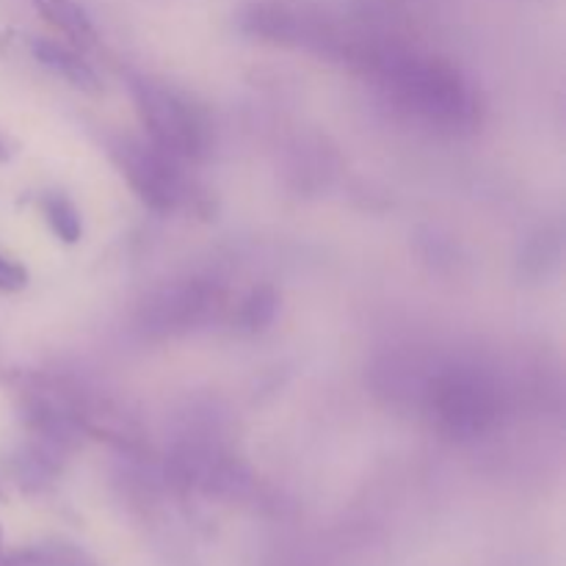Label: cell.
<instances>
[{
    "label": "cell",
    "mask_w": 566,
    "mask_h": 566,
    "mask_svg": "<svg viewBox=\"0 0 566 566\" xmlns=\"http://www.w3.org/2000/svg\"><path fill=\"white\" fill-rule=\"evenodd\" d=\"M276 313H280V293L274 285H258L249 291V296L241 302L238 310V326L247 335H258L274 324Z\"/></svg>",
    "instance_id": "obj_9"
},
{
    "label": "cell",
    "mask_w": 566,
    "mask_h": 566,
    "mask_svg": "<svg viewBox=\"0 0 566 566\" xmlns=\"http://www.w3.org/2000/svg\"><path fill=\"white\" fill-rule=\"evenodd\" d=\"M340 59L357 66L387 94L396 108L442 130L470 127L479 119V92L453 61L418 53L392 39L346 42Z\"/></svg>",
    "instance_id": "obj_1"
},
{
    "label": "cell",
    "mask_w": 566,
    "mask_h": 566,
    "mask_svg": "<svg viewBox=\"0 0 566 566\" xmlns=\"http://www.w3.org/2000/svg\"><path fill=\"white\" fill-rule=\"evenodd\" d=\"M31 6L72 48H94V42H97L94 22L75 0H31Z\"/></svg>",
    "instance_id": "obj_8"
},
{
    "label": "cell",
    "mask_w": 566,
    "mask_h": 566,
    "mask_svg": "<svg viewBox=\"0 0 566 566\" xmlns=\"http://www.w3.org/2000/svg\"><path fill=\"white\" fill-rule=\"evenodd\" d=\"M127 88L153 147L177 164H199L208 158L213 147V125L202 105L180 88L136 72L127 75Z\"/></svg>",
    "instance_id": "obj_3"
},
{
    "label": "cell",
    "mask_w": 566,
    "mask_h": 566,
    "mask_svg": "<svg viewBox=\"0 0 566 566\" xmlns=\"http://www.w3.org/2000/svg\"><path fill=\"white\" fill-rule=\"evenodd\" d=\"M0 553H3V528H0Z\"/></svg>",
    "instance_id": "obj_16"
},
{
    "label": "cell",
    "mask_w": 566,
    "mask_h": 566,
    "mask_svg": "<svg viewBox=\"0 0 566 566\" xmlns=\"http://www.w3.org/2000/svg\"><path fill=\"white\" fill-rule=\"evenodd\" d=\"M42 213L48 219L50 230L59 241L64 243H77L83 235V221H81V210L75 208L70 197L59 191H50L42 197Z\"/></svg>",
    "instance_id": "obj_10"
},
{
    "label": "cell",
    "mask_w": 566,
    "mask_h": 566,
    "mask_svg": "<svg viewBox=\"0 0 566 566\" xmlns=\"http://www.w3.org/2000/svg\"><path fill=\"white\" fill-rule=\"evenodd\" d=\"M558 258H562V241H558V235H553V232L542 230L539 235L531 238L528 247L523 249L520 271H523L525 276H536V280H542V276H547L551 265L558 263Z\"/></svg>",
    "instance_id": "obj_11"
},
{
    "label": "cell",
    "mask_w": 566,
    "mask_h": 566,
    "mask_svg": "<svg viewBox=\"0 0 566 566\" xmlns=\"http://www.w3.org/2000/svg\"><path fill=\"white\" fill-rule=\"evenodd\" d=\"M221 304L219 287L205 280H186L155 291L138 313V326L147 337L186 335L216 315Z\"/></svg>",
    "instance_id": "obj_5"
},
{
    "label": "cell",
    "mask_w": 566,
    "mask_h": 566,
    "mask_svg": "<svg viewBox=\"0 0 566 566\" xmlns=\"http://www.w3.org/2000/svg\"><path fill=\"white\" fill-rule=\"evenodd\" d=\"M423 407L437 431L459 442L490 434L501 420L503 396L492 370L457 359L426 379Z\"/></svg>",
    "instance_id": "obj_2"
},
{
    "label": "cell",
    "mask_w": 566,
    "mask_h": 566,
    "mask_svg": "<svg viewBox=\"0 0 566 566\" xmlns=\"http://www.w3.org/2000/svg\"><path fill=\"white\" fill-rule=\"evenodd\" d=\"M50 553V566H99L97 558L86 547L75 545L66 539H48L44 542Z\"/></svg>",
    "instance_id": "obj_12"
},
{
    "label": "cell",
    "mask_w": 566,
    "mask_h": 566,
    "mask_svg": "<svg viewBox=\"0 0 566 566\" xmlns=\"http://www.w3.org/2000/svg\"><path fill=\"white\" fill-rule=\"evenodd\" d=\"M0 566H50V553L44 542L20 547V551L0 553Z\"/></svg>",
    "instance_id": "obj_14"
},
{
    "label": "cell",
    "mask_w": 566,
    "mask_h": 566,
    "mask_svg": "<svg viewBox=\"0 0 566 566\" xmlns=\"http://www.w3.org/2000/svg\"><path fill=\"white\" fill-rule=\"evenodd\" d=\"M0 497H3V492H0Z\"/></svg>",
    "instance_id": "obj_17"
},
{
    "label": "cell",
    "mask_w": 566,
    "mask_h": 566,
    "mask_svg": "<svg viewBox=\"0 0 566 566\" xmlns=\"http://www.w3.org/2000/svg\"><path fill=\"white\" fill-rule=\"evenodd\" d=\"M105 153L136 197L155 213L208 216L210 202L202 188L182 171V164L160 153L149 142L130 136H108Z\"/></svg>",
    "instance_id": "obj_4"
},
{
    "label": "cell",
    "mask_w": 566,
    "mask_h": 566,
    "mask_svg": "<svg viewBox=\"0 0 566 566\" xmlns=\"http://www.w3.org/2000/svg\"><path fill=\"white\" fill-rule=\"evenodd\" d=\"M238 28L258 42L282 48H310L326 55H340L343 39L321 20L282 3H252L238 14Z\"/></svg>",
    "instance_id": "obj_6"
},
{
    "label": "cell",
    "mask_w": 566,
    "mask_h": 566,
    "mask_svg": "<svg viewBox=\"0 0 566 566\" xmlns=\"http://www.w3.org/2000/svg\"><path fill=\"white\" fill-rule=\"evenodd\" d=\"M20 153V142L0 127V164H11Z\"/></svg>",
    "instance_id": "obj_15"
},
{
    "label": "cell",
    "mask_w": 566,
    "mask_h": 566,
    "mask_svg": "<svg viewBox=\"0 0 566 566\" xmlns=\"http://www.w3.org/2000/svg\"><path fill=\"white\" fill-rule=\"evenodd\" d=\"M28 53L36 59L39 66H44L48 72H53L55 77H61L64 83H70L72 88L83 94H99L103 92V81L97 77V72L86 64L81 53H77L72 44L53 42V39L31 36L28 39Z\"/></svg>",
    "instance_id": "obj_7"
},
{
    "label": "cell",
    "mask_w": 566,
    "mask_h": 566,
    "mask_svg": "<svg viewBox=\"0 0 566 566\" xmlns=\"http://www.w3.org/2000/svg\"><path fill=\"white\" fill-rule=\"evenodd\" d=\"M31 276H28V269L17 260L0 254V293H20L25 291Z\"/></svg>",
    "instance_id": "obj_13"
}]
</instances>
